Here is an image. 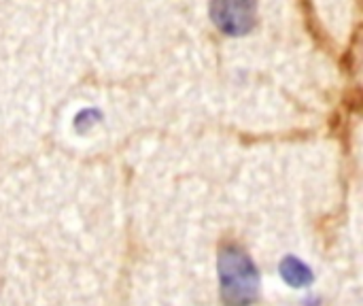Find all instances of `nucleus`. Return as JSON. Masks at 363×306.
<instances>
[{"label":"nucleus","mask_w":363,"mask_h":306,"mask_svg":"<svg viewBox=\"0 0 363 306\" xmlns=\"http://www.w3.org/2000/svg\"><path fill=\"white\" fill-rule=\"evenodd\" d=\"M221 279L223 294L230 305L245 306L255 298L257 275L253 264L240 249L228 247V251L221 256Z\"/></svg>","instance_id":"f257e3e1"},{"label":"nucleus","mask_w":363,"mask_h":306,"mask_svg":"<svg viewBox=\"0 0 363 306\" xmlns=\"http://www.w3.org/2000/svg\"><path fill=\"white\" fill-rule=\"evenodd\" d=\"M208 13L213 23L228 36H245L257 23L255 0H213Z\"/></svg>","instance_id":"f03ea898"}]
</instances>
